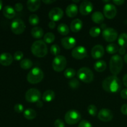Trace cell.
Listing matches in <instances>:
<instances>
[{
	"mask_svg": "<svg viewBox=\"0 0 127 127\" xmlns=\"http://www.w3.org/2000/svg\"><path fill=\"white\" fill-rule=\"evenodd\" d=\"M102 88L107 92L117 93L122 88V83L116 76H110L103 81Z\"/></svg>",
	"mask_w": 127,
	"mask_h": 127,
	"instance_id": "6da1fadb",
	"label": "cell"
},
{
	"mask_svg": "<svg viewBox=\"0 0 127 127\" xmlns=\"http://www.w3.org/2000/svg\"><path fill=\"white\" fill-rule=\"evenodd\" d=\"M32 54L38 58H42L46 56L48 53V48L46 43L42 40H36L32 43L31 47Z\"/></svg>",
	"mask_w": 127,
	"mask_h": 127,
	"instance_id": "7a4b0ae2",
	"label": "cell"
},
{
	"mask_svg": "<svg viewBox=\"0 0 127 127\" xmlns=\"http://www.w3.org/2000/svg\"><path fill=\"white\" fill-rule=\"evenodd\" d=\"M124 66L123 59L119 55H114L111 57L110 60V71L114 76L117 75L120 73Z\"/></svg>",
	"mask_w": 127,
	"mask_h": 127,
	"instance_id": "3957f363",
	"label": "cell"
},
{
	"mask_svg": "<svg viewBox=\"0 0 127 127\" xmlns=\"http://www.w3.org/2000/svg\"><path fill=\"white\" fill-rule=\"evenodd\" d=\"M44 77V73L40 68L38 67H35L32 68L27 76V81L32 84L39 83L42 81Z\"/></svg>",
	"mask_w": 127,
	"mask_h": 127,
	"instance_id": "277c9868",
	"label": "cell"
},
{
	"mask_svg": "<svg viewBox=\"0 0 127 127\" xmlns=\"http://www.w3.org/2000/svg\"><path fill=\"white\" fill-rule=\"evenodd\" d=\"M77 76L81 81L86 83H91L94 79V74L93 71L87 67L81 68L77 73Z\"/></svg>",
	"mask_w": 127,
	"mask_h": 127,
	"instance_id": "5b68a950",
	"label": "cell"
},
{
	"mask_svg": "<svg viewBox=\"0 0 127 127\" xmlns=\"http://www.w3.org/2000/svg\"><path fill=\"white\" fill-rule=\"evenodd\" d=\"M67 61L65 57L63 55H58L55 57L52 62V68L57 72H61L64 69L66 66Z\"/></svg>",
	"mask_w": 127,
	"mask_h": 127,
	"instance_id": "8992f818",
	"label": "cell"
},
{
	"mask_svg": "<svg viewBox=\"0 0 127 127\" xmlns=\"http://www.w3.org/2000/svg\"><path fill=\"white\" fill-rule=\"evenodd\" d=\"M81 119L80 113L76 110H70L64 115L65 122L69 125H74L79 122Z\"/></svg>",
	"mask_w": 127,
	"mask_h": 127,
	"instance_id": "52a82bcc",
	"label": "cell"
},
{
	"mask_svg": "<svg viewBox=\"0 0 127 127\" xmlns=\"http://www.w3.org/2000/svg\"><path fill=\"white\" fill-rule=\"evenodd\" d=\"M25 98L29 102H37L41 98V93L37 89L31 88L26 92Z\"/></svg>",
	"mask_w": 127,
	"mask_h": 127,
	"instance_id": "ba28073f",
	"label": "cell"
},
{
	"mask_svg": "<svg viewBox=\"0 0 127 127\" xmlns=\"http://www.w3.org/2000/svg\"><path fill=\"white\" fill-rule=\"evenodd\" d=\"M11 29L14 34L20 35L24 32L26 29V25L22 20L16 19L11 23Z\"/></svg>",
	"mask_w": 127,
	"mask_h": 127,
	"instance_id": "9c48e42d",
	"label": "cell"
},
{
	"mask_svg": "<svg viewBox=\"0 0 127 127\" xmlns=\"http://www.w3.org/2000/svg\"><path fill=\"white\" fill-rule=\"evenodd\" d=\"M102 37L108 42H114L118 37L117 32L114 29L106 28L102 32Z\"/></svg>",
	"mask_w": 127,
	"mask_h": 127,
	"instance_id": "30bf717a",
	"label": "cell"
},
{
	"mask_svg": "<svg viewBox=\"0 0 127 127\" xmlns=\"http://www.w3.org/2000/svg\"><path fill=\"white\" fill-rule=\"evenodd\" d=\"M72 57L76 60H82L87 57L88 52L85 47L78 46L74 48L71 52Z\"/></svg>",
	"mask_w": 127,
	"mask_h": 127,
	"instance_id": "8fae6325",
	"label": "cell"
},
{
	"mask_svg": "<svg viewBox=\"0 0 127 127\" xmlns=\"http://www.w3.org/2000/svg\"><path fill=\"white\" fill-rule=\"evenodd\" d=\"M104 14L105 17L109 19L114 18L117 15V9L114 5L112 4H106L103 8Z\"/></svg>",
	"mask_w": 127,
	"mask_h": 127,
	"instance_id": "7c38bea8",
	"label": "cell"
},
{
	"mask_svg": "<svg viewBox=\"0 0 127 127\" xmlns=\"http://www.w3.org/2000/svg\"><path fill=\"white\" fill-rule=\"evenodd\" d=\"M113 117H114L113 113L112 112L111 110L108 109H102L97 114L98 119L104 122H110V120H112Z\"/></svg>",
	"mask_w": 127,
	"mask_h": 127,
	"instance_id": "4fadbf2b",
	"label": "cell"
},
{
	"mask_svg": "<svg viewBox=\"0 0 127 127\" xmlns=\"http://www.w3.org/2000/svg\"><path fill=\"white\" fill-rule=\"evenodd\" d=\"M93 4L91 1H84L79 6V12L83 16H87L93 11Z\"/></svg>",
	"mask_w": 127,
	"mask_h": 127,
	"instance_id": "5bb4252c",
	"label": "cell"
},
{
	"mask_svg": "<svg viewBox=\"0 0 127 127\" xmlns=\"http://www.w3.org/2000/svg\"><path fill=\"white\" fill-rule=\"evenodd\" d=\"M63 16V11L60 7H54L48 13V17L52 21H60Z\"/></svg>",
	"mask_w": 127,
	"mask_h": 127,
	"instance_id": "9a60e30c",
	"label": "cell"
},
{
	"mask_svg": "<svg viewBox=\"0 0 127 127\" xmlns=\"http://www.w3.org/2000/svg\"><path fill=\"white\" fill-rule=\"evenodd\" d=\"M62 45L65 49H71L76 45V40L74 37H66L62 39Z\"/></svg>",
	"mask_w": 127,
	"mask_h": 127,
	"instance_id": "2e32d148",
	"label": "cell"
},
{
	"mask_svg": "<svg viewBox=\"0 0 127 127\" xmlns=\"http://www.w3.org/2000/svg\"><path fill=\"white\" fill-rule=\"evenodd\" d=\"M104 55V48L101 45H96L91 50V56L94 59H99Z\"/></svg>",
	"mask_w": 127,
	"mask_h": 127,
	"instance_id": "e0dca14e",
	"label": "cell"
},
{
	"mask_svg": "<svg viewBox=\"0 0 127 127\" xmlns=\"http://www.w3.org/2000/svg\"><path fill=\"white\" fill-rule=\"evenodd\" d=\"M14 57L9 53H2L0 55V64L2 66H9L13 62Z\"/></svg>",
	"mask_w": 127,
	"mask_h": 127,
	"instance_id": "ac0fdd59",
	"label": "cell"
},
{
	"mask_svg": "<svg viewBox=\"0 0 127 127\" xmlns=\"http://www.w3.org/2000/svg\"><path fill=\"white\" fill-rule=\"evenodd\" d=\"M78 12V7L75 4H71L67 6L66 9V14L69 17H74Z\"/></svg>",
	"mask_w": 127,
	"mask_h": 127,
	"instance_id": "d6986e66",
	"label": "cell"
},
{
	"mask_svg": "<svg viewBox=\"0 0 127 127\" xmlns=\"http://www.w3.org/2000/svg\"><path fill=\"white\" fill-rule=\"evenodd\" d=\"M2 13L4 17L7 19H12L16 16V11L12 6L7 5L2 9Z\"/></svg>",
	"mask_w": 127,
	"mask_h": 127,
	"instance_id": "ffe728a7",
	"label": "cell"
},
{
	"mask_svg": "<svg viewBox=\"0 0 127 127\" xmlns=\"http://www.w3.org/2000/svg\"><path fill=\"white\" fill-rule=\"evenodd\" d=\"M28 9L31 12H35L39 9L40 6V1L39 0H29L27 2Z\"/></svg>",
	"mask_w": 127,
	"mask_h": 127,
	"instance_id": "44dd1931",
	"label": "cell"
},
{
	"mask_svg": "<svg viewBox=\"0 0 127 127\" xmlns=\"http://www.w3.org/2000/svg\"><path fill=\"white\" fill-rule=\"evenodd\" d=\"M83 28V22L79 19L73 20L70 25V29L73 32H78Z\"/></svg>",
	"mask_w": 127,
	"mask_h": 127,
	"instance_id": "7402d4cb",
	"label": "cell"
},
{
	"mask_svg": "<svg viewBox=\"0 0 127 127\" xmlns=\"http://www.w3.org/2000/svg\"><path fill=\"white\" fill-rule=\"evenodd\" d=\"M107 68V63L104 60H99L95 63L94 65V68L96 71L103 72Z\"/></svg>",
	"mask_w": 127,
	"mask_h": 127,
	"instance_id": "603a6c76",
	"label": "cell"
},
{
	"mask_svg": "<svg viewBox=\"0 0 127 127\" xmlns=\"http://www.w3.org/2000/svg\"><path fill=\"white\" fill-rule=\"evenodd\" d=\"M92 20L96 24H100L104 22V16L102 12L99 11H96L94 12L92 15Z\"/></svg>",
	"mask_w": 127,
	"mask_h": 127,
	"instance_id": "cb8c5ba5",
	"label": "cell"
},
{
	"mask_svg": "<svg viewBox=\"0 0 127 127\" xmlns=\"http://www.w3.org/2000/svg\"><path fill=\"white\" fill-rule=\"evenodd\" d=\"M44 32L43 29L40 27H34L31 31V35L35 38H40L43 36Z\"/></svg>",
	"mask_w": 127,
	"mask_h": 127,
	"instance_id": "d4e9b609",
	"label": "cell"
},
{
	"mask_svg": "<svg viewBox=\"0 0 127 127\" xmlns=\"http://www.w3.org/2000/svg\"><path fill=\"white\" fill-rule=\"evenodd\" d=\"M55 97V92L52 90H47L42 95V99L45 102H51L53 100Z\"/></svg>",
	"mask_w": 127,
	"mask_h": 127,
	"instance_id": "484cf974",
	"label": "cell"
},
{
	"mask_svg": "<svg viewBox=\"0 0 127 127\" xmlns=\"http://www.w3.org/2000/svg\"><path fill=\"white\" fill-rule=\"evenodd\" d=\"M37 116L35 110L32 109H27L24 112V117L27 120H33Z\"/></svg>",
	"mask_w": 127,
	"mask_h": 127,
	"instance_id": "4316f807",
	"label": "cell"
},
{
	"mask_svg": "<svg viewBox=\"0 0 127 127\" xmlns=\"http://www.w3.org/2000/svg\"><path fill=\"white\" fill-rule=\"evenodd\" d=\"M57 30H58V32H59V33H60L62 35H66L69 32V27L66 24H60L58 26Z\"/></svg>",
	"mask_w": 127,
	"mask_h": 127,
	"instance_id": "83f0119b",
	"label": "cell"
},
{
	"mask_svg": "<svg viewBox=\"0 0 127 127\" xmlns=\"http://www.w3.org/2000/svg\"><path fill=\"white\" fill-rule=\"evenodd\" d=\"M118 43L121 47H127V33H122L119 35Z\"/></svg>",
	"mask_w": 127,
	"mask_h": 127,
	"instance_id": "f1b7e54d",
	"label": "cell"
},
{
	"mask_svg": "<svg viewBox=\"0 0 127 127\" xmlns=\"http://www.w3.org/2000/svg\"><path fill=\"white\" fill-rule=\"evenodd\" d=\"M33 66V62L30 59H26L22 60L20 63V66L23 69H29Z\"/></svg>",
	"mask_w": 127,
	"mask_h": 127,
	"instance_id": "f546056e",
	"label": "cell"
},
{
	"mask_svg": "<svg viewBox=\"0 0 127 127\" xmlns=\"http://www.w3.org/2000/svg\"><path fill=\"white\" fill-rule=\"evenodd\" d=\"M119 46L115 43H110L106 47V51L109 54H114L119 52Z\"/></svg>",
	"mask_w": 127,
	"mask_h": 127,
	"instance_id": "4dcf8cb0",
	"label": "cell"
},
{
	"mask_svg": "<svg viewBox=\"0 0 127 127\" xmlns=\"http://www.w3.org/2000/svg\"><path fill=\"white\" fill-rule=\"evenodd\" d=\"M55 39V36L52 32H48L46 34H45L44 37H43V40L45 43H52L53 42Z\"/></svg>",
	"mask_w": 127,
	"mask_h": 127,
	"instance_id": "1f68e13d",
	"label": "cell"
},
{
	"mask_svg": "<svg viewBox=\"0 0 127 127\" xmlns=\"http://www.w3.org/2000/svg\"><path fill=\"white\" fill-rule=\"evenodd\" d=\"M29 22L32 26H37L40 22L39 17L36 14H31L29 17Z\"/></svg>",
	"mask_w": 127,
	"mask_h": 127,
	"instance_id": "d6a6232c",
	"label": "cell"
},
{
	"mask_svg": "<svg viewBox=\"0 0 127 127\" xmlns=\"http://www.w3.org/2000/svg\"><path fill=\"white\" fill-rule=\"evenodd\" d=\"M76 75V71L73 68H68L64 72V76L67 79H72L74 78Z\"/></svg>",
	"mask_w": 127,
	"mask_h": 127,
	"instance_id": "836d02e7",
	"label": "cell"
},
{
	"mask_svg": "<svg viewBox=\"0 0 127 127\" xmlns=\"http://www.w3.org/2000/svg\"><path fill=\"white\" fill-rule=\"evenodd\" d=\"M101 30L98 27H93L89 30V35L93 37H97L100 35Z\"/></svg>",
	"mask_w": 127,
	"mask_h": 127,
	"instance_id": "e575fe53",
	"label": "cell"
},
{
	"mask_svg": "<svg viewBox=\"0 0 127 127\" xmlns=\"http://www.w3.org/2000/svg\"><path fill=\"white\" fill-rule=\"evenodd\" d=\"M68 84L72 89H75L79 88V85H80V83L76 78H72L69 81Z\"/></svg>",
	"mask_w": 127,
	"mask_h": 127,
	"instance_id": "d590c367",
	"label": "cell"
},
{
	"mask_svg": "<svg viewBox=\"0 0 127 127\" xmlns=\"http://www.w3.org/2000/svg\"><path fill=\"white\" fill-rule=\"evenodd\" d=\"M50 52L53 55L57 57L60 53V47L57 44L52 45L50 47Z\"/></svg>",
	"mask_w": 127,
	"mask_h": 127,
	"instance_id": "8d00e7d4",
	"label": "cell"
},
{
	"mask_svg": "<svg viewBox=\"0 0 127 127\" xmlns=\"http://www.w3.org/2000/svg\"><path fill=\"white\" fill-rule=\"evenodd\" d=\"M88 113L90 114L91 116H95L97 114V109L96 107L93 104H91L88 107Z\"/></svg>",
	"mask_w": 127,
	"mask_h": 127,
	"instance_id": "74e56055",
	"label": "cell"
},
{
	"mask_svg": "<svg viewBox=\"0 0 127 127\" xmlns=\"http://www.w3.org/2000/svg\"><path fill=\"white\" fill-rule=\"evenodd\" d=\"M24 54L21 51H17L14 54V59L16 61H20L23 58Z\"/></svg>",
	"mask_w": 127,
	"mask_h": 127,
	"instance_id": "f35d334b",
	"label": "cell"
},
{
	"mask_svg": "<svg viewBox=\"0 0 127 127\" xmlns=\"http://www.w3.org/2000/svg\"><path fill=\"white\" fill-rule=\"evenodd\" d=\"M14 109L16 112L20 114L24 111V106L21 104H17L14 107Z\"/></svg>",
	"mask_w": 127,
	"mask_h": 127,
	"instance_id": "ab89813d",
	"label": "cell"
},
{
	"mask_svg": "<svg viewBox=\"0 0 127 127\" xmlns=\"http://www.w3.org/2000/svg\"><path fill=\"white\" fill-rule=\"evenodd\" d=\"M78 127H93V125H91V124L89 122L83 120L79 123Z\"/></svg>",
	"mask_w": 127,
	"mask_h": 127,
	"instance_id": "60d3db41",
	"label": "cell"
},
{
	"mask_svg": "<svg viewBox=\"0 0 127 127\" xmlns=\"http://www.w3.org/2000/svg\"><path fill=\"white\" fill-rule=\"evenodd\" d=\"M54 126L55 127H64V124L63 120L58 119L55 121Z\"/></svg>",
	"mask_w": 127,
	"mask_h": 127,
	"instance_id": "b9f144b4",
	"label": "cell"
},
{
	"mask_svg": "<svg viewBox=\"0 0 127 127\" xmlns=\"http://www.w3.org/2000/svg\"><path fill=\"white\" fill-rule=\"evenodd\" d=\"M14 9L17 12H20L23 9V5L22 4L20 3V2H17L14 5Z\"/></svg>",
	"mask_w": 127,
	"mask_h": 127,
	"instance_id": "7bdbcfd3",
	"label": "cell"
},
{
	"mask_svg": "<svg viewBox=\"0 0 127 127\" xmlns=\"http://www.w3.org/2000/svg\"><path fill=\"white\" fill-rule=\"evenodd\" d=\"M120 95L124 99H127V88L122 90L120 93Z\"/></svg>",
	"mask_w": 127,
	"mask_h": 127,
	"instance_id": "ee69618b",
	"label": "cell"
},
{
	"mask_svg": "<svg viewBox=\"0 0 127 127\" xmlns=\"http://www.w3.org/2000/svg\"><path fill=\"white\" fill-rule=\"evenodd\" d=\"M121 112L124 115H127V104H125L122 106Z\"/></svg>",
	"mask_w": 127,
	"mask_h": 127,
	"instance_id": "f6af8a7d",
	"label": "cell"
},
{
	"mask_svg": "<svg viewBox=\"0 0 127 127\" xmlns=\"http://www.w3.org/2000/svg\"><path fill=\"white\" fill-rule=\"evenodd\" d=\"M113 2H114L115 4L118 5V6H120V5L123 4L125 2V1H124V0H114V1H113Z\"/></svg>",
	"mask_w": 127,
	"mask_h": 127,
	"instance_id": "bcb514c9",
	"label": "cell"
},
{
	"mask_svg": "<svg viewBox=\"0 0 127 127\" xmlns=\"http://www.w3.org/2000/svg\"><path fill=\"white\" fill-rule=\"evenodd\" d=\"M119 54L121 55H125V53H126V50H125V48H124V47H120L119 50Z\"/></svg>",
	"mask_w": 127,
	"mask_h": 127,
	"instance_id": "7dc6e473",
	"label": "cell"
},
{
	"mask_svg": "<svg viewBox=\"0 0 127 127\" xmlns=\"http://www.w3.org/2000/svg\"><path fill=\"white\" fill-rule=\"evenodd\" d=\"M55 26H56L55 22L54 21H51L50 22L48 23V27H49L51 29H54L55 27Z\"/></svg>",
	"mask_w": 127,
	"mask_h": 127,
	"instance_id": "c3c4849f",
	"label": "cell"
},
{
	"mask_svg": "<svg viewBox=\"0 0 127 127\" xmlns=\"http://www.w3.org/2000/svg\"><path fill=\"white\" fill-rule=\"evenodd\" d=\"M123 83L125 86L127 87V74H125L123 78Z\"/></svg>",
	"mask_w": 127,
	"mask_h": 127,
	"instance_id": "681fc988",
	"label": "cell"
},
{
	"mask_svg": "<svg viewBox=\"0 0 127 127\" xmlns=\"http://www.w3.org/2000/svg\"><path fill=\"white\" fill-rule=\"evenodd\" d=\"M36 105H37V106L38 107L40 108V107H42V106H43V102H42L40 100H38V102H37V104H36Z\"/></svg>",
	"mask_w": 127,
	"mask_h": 127,
	"instance_id": "f907efd6",
	"label": "cell"
},
{
	"mask_svg": "<svg viewBox=\"0 0 127 127\" xmlns=\"http://www.w3.org/2000/svg\"><path fill=\"white\" fill-rule=\"evenodd\" d=\"M55 1H54V0H53V1H51V0H46V1H44L43 0V2H44L45 4H52L53 2H54Z\"/></svg>",
	"mask_w": 127,
	"mask_h": 127,
	"instance_id": "816d5d0a",
	"label": "cell"
},
{
	"mask_svg": "<svg viewBox=\"0 0 127 127\" xmlns=\"http://www.w3.org/2000/svg\"><path fill=\"white\" fill-rule=\"evenodd\" d=\"M124 61H125V63L127 64V54H125V56H124Z\"/></svg>",
	"mask_w": 127,
	"mask_h": 127,
	"instance_id": "f5cc1de1",
	"label": "cell"
},
{
	"mask_svg": "<svg viewBox=\"0 0 127 127\" xmlns=\"http://www.w3.org/2000/svg\"><path fill=\"white\" fill-rule=\"evenodd\" d=\"M101 27L102 29H104H104H106V24H102L101 25Z\"/></svg>",
	"mask_w": 127,
	"mask_h": 127,
	"instance_id": "db71d44e",
	"label": "cell"
},
{
	"mask_svg": "<svg viewBox=\"0 0 127 127\" xmlns=\"http://www.w3.org/2000/svg\"><path fill=\"white\" fill-rule=\"evenodd\" d=\"M2 2L0 0V10L2 9Z\"/></svg>",
	"mask_w": 127,
	"mask_h": 127,
	"instance_id": "11a10c76",
	"label": "cell"
},
{
	"mask_svg": "<svg viewBox=\"0 0 127 127\" xmlns=\"http://www.w3.org/2000/svg\"><path fill=\"white\" fill-rule=\"evenodd\" d=\"M73 2H79V0H78V1H74V0H73Z\"/></svg>",
	"mask_w": 127,
	"mask_h": 127,
	"instance_id": "9f6ffc18",
	"label": "cell"
},
{
	"mask_svg": "<svg viewBox=\"0 0 127 127\" xmlns=\"http://www.w3.org/2000/svg\"><path fill=\"white\" fill-rule=\"evenodd\" d=\"M103 2H110V1H103Z\"/></svg>",
	"mask_w": 127,
	"mask_h": 127,
	"instance_id": "6f0895ef",
	"label": "cell"
}]
</instances>
